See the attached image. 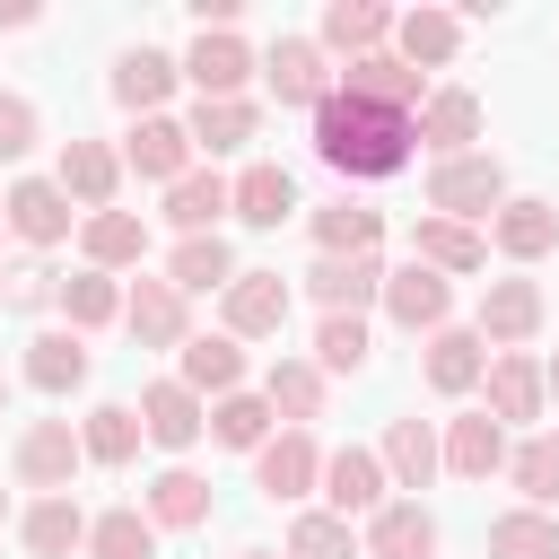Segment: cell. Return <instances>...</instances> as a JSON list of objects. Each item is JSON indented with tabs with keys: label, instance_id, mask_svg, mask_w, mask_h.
Wrapping results in <instances>:
<instances>
[{
	"label": "cell",
	"instance_id": "obj_1",
	"mask_svg": "<svg viewBox=\"0 0 559 559\" xmlns=\"http://www.w3.org/2000/svg\"><path fill=\"white\" fill-rule=\"evenodd\" d=\"M411 148H419V114L367 105V96H349V87H332V96L314 105V157H323L332 175H349V183H384V175H402Z\"/></svg>",
	"mask_w": 559,
	"mask_h": 559
},
{
	"label": "cell",
	"instance_id": "obj_12",
	"mask_svg": "<svg viewBox=\"0 0 559 559\" xmlns=\"http://www.w3.org/2000/svg\"><path fill=\"white\" fill-rule=\"evenodd\" d=\"M288 323V280L280 271H236L227 288V341H271Z\"/></svg>",
	"mask_w": 559,
	"mask_h": 559
},
{
	"label": "cell",
	"instance_id": "obj_26",
	"mask_svg": "<svg viewBox=\"0 0 559 559\" xmlns=\"http://www.w3.org/2000/svg\"><path fill=\"white\" fill-rule=\"evenodd\" d=\"M507 428L489 419V411H472V419H454L445 428V472H463V480H489V472H507Z\"/></svg>",
	"mask_w": 559,
	"mask_h": 559
},
{
	"label": "cell",
	"instance_id": "obj_54",
	"mask_svg": "<svg viewBox=\"0 0 559 559\" xmlns=\"http://www.w3.org/2000/svg\"><path fill=\"white\" fill-rule=\"evenodd\" d=\"M0 515H9V498H0Z\"/></svg>",
	"mask_w": 559,
	"mask_h": 559
},
{
	"label": "cell",
	"instance_id": "obj_31",
	"mask_svg": "<svg viewBox=\"0 0 559 559\" xmlns=\"http://www.w3.org/2000/svg\"><path fill=\"white\" fill-rule=\"evenodd\" d=\"M148 524H157V533H192V524H210V480L183 472V463L157 472V480H148Z\"/></svg>",
	"mask_w": 559,
	"mask_h": 559
},
{
	"label": "cell",
	"instance_id": "obj_10",
	"mask_svg": "<svg viewBox=\"0 0 559 559\" xmlns=\"http://www.w3.org/2000/svg\"><path fill=\"white\" fill-rule=\"evenodd\" d=\"M341 87L367 96V105H393V114H419V105H428V70H411L402 52H367V61H349Z\"/></svg>",
	"mask_w": 559,
	"mask_h": 559
},
{
	"label": "cell",
	"instance_id": "obj_39",
	"mask_svg": "<svg viewBox=\"0 0 559 559\" xmlns=\"http://www.w3.org/2000/svg\"><path fill=\"white\" fill-rule=\"evenodd\" d=\"M140 437H148V428H140V411H131V402H96V411L79 419L87 463H131V454H140Z\"/></svg>",
	"mask_w": 559,
	"mask_h": 559
},
{
	"label": "cell",
	"instance_id": "obj_9",
	"mask_svg": "<svg viewBox=\"0 0 559 559\" xmlns=\"http://www.w3.org/2000/svg\"><path fill=\"white\" fill-rule=\"evenodd\" d=\"M384 454H367V445H341V454H323V498H332V515L349 524V515H376L384 507Z\"/></svg>",
	"mask_w": 559,
	"mask_h": 559
},
{
	"label": "cell",
	"instance_id": "obj_52",
	"mask_svg": "<svg viewBox=\"0 0 559 559\" xmlns=\"http://www.w3.org/2000/svg\"><path fill=\"white\" fill-rule=\"evenodd\" d=\"M0 411H9V376H0Z\"/></svg>",
	"mask_w": 559,
	"mask_h": 559
},
{
	"label": "cell",
	"instance_id": "obj_25",
	"mask_svg": "<svg viewBox=\"0 0 559 559\" xmlns=\"http://www.w3.org/2000/svg\"><path fill=\"white\" fill-rule=\"evenodd\" d=\"M480 376H489V341H480V332H463V323L428 332V384H437V393H472Z\"/></svg>",
	"mask_w": 559,
	"mask_h": 559
},
{
	"label": "cell",
	"instance_id": "obj_32",
	"mask_svg": "<svg viewBox=\"0 0 559 559\" xmlns=\"http://www.w3.org/2000/svg\"><path fill=\"white\" fill-rule=\"evenodd\" d=\"M175 79H183V70H175V61H166V52H148V44H140V52H122V61H114V96H122V105H131V114H140V122H148V114H157V105H166V96H175Z\"/></svg>",
	"mask_w": 559,
	"mask_h": 559
},
{
	"label": "cell",
	"instance_id": "obj_40",
	"mask_svg": "<svg viewBox=\"0 0 559 559\" xmlns=\"http://www.w3.org/2000/svg\"><path fill=\"white\" fill-rule=\"evenodd\" d=\"M87 559H157L148 507H105V515L87 524Z\"/></svg>",
	"mask_w": 559,
	"mask_h": 559
},
{
	"label": "cell",
	"instance_id": "obj_28",
	"mask_svg": "<svg viewBox=\"0 0 559 559\" xmlns=\"http://www.w3.org/2000/svg\"><path fill=\"white\" fill-rule=\"evenodd\" d=\"M26 384L35 393H79L87 384V341L79 332H35L26 341Z\"/></svg>",
	"mask_w": 559,
	"mask_h": 559
},
{
	"label": "cell",
	"instance_id": "obj_13",
	"mask_svg": "<svg viewBox=\"0 0 559 559\" xmlns=\"http://www.w3.org/2000/svg\"><path fill=\"white\" fill-rule=\"evenodd\" d=\"M122 323H131L140 349H183V341H192V332H183L192 314H183V288H175V280H140V288L122 297Z\"/></svg>",
	"mask_w": 559,
	"mask_h": 559
},
{
	"label": "cell",
	"instance_id": "obj_51",
	"mask_svg": "<svg viewBox=\"0 0 559 559\" xmlns=\"http://www.w3.org/2000/svg\"><path fill=\"white\" fill-rule=\"evenodd\" d=\"M542 376H550V393H559V358H550V367H542Z\"/></svg>",
	"mask_w": 559,
	"mask_h": 559
},
{
	"label": "cell",
	"instance_id": "obj_21",
	"mask_svg": "<svg viewBox=\"0 0 559 559\" xmlns=\"http://www.w3.org/2000/svg\"><path fill=\"white\" fill-rule=\"evenodd\" d=\"M411 262H428V271L454 280V271H480V262H489V236L463 227V218H419V227H411Z\"/></svg>",
	"mask_w": 559,
	"mask_h": 559
},
{
	"label": "cell",
	"instance_id": "obj_6",
	"mask_svg": "<svg viewBox=\"0 0 559 559\" xmlns=\"http://www.w3.org/2000/svg\"><path fill=\"white\" fill-rule=\"evenodd\" d=\"M262 79H271L280 105H306V114L332 96V70H323V44H314V35H280V44L262 52Z\"/></svg>",
	"mask_w": 559,
	"mask_h": 559
},
{
	"label": "cell",
	"instance_id": "obj_41",
	"mask_svg": "<svg viewBox=\"0 0 559 559\" xmlns=\"http://www.w3.org/2000/svg\"><path fill=\"white\" fill-rule=\"evenodd\" d=\"M489 559H559V515L507 507V515L489 524Z\"/></svg>",
	"mask_w": 559,
	"mask_h": 559
},
{
	"label": "cell",
	"instance_id": "obj_47",
	"mask_svg": "<svg viewBox=\"0 0 559 559\" xmlns=\"http://www.w3.org/2000/svg\"><path fill=\"white\" fill-rule=\"evenodd\" d=\"M314 367H323V376H358V367H367V314H323Z\"/></svg>",
	"mask_w": 559,
	"mask_h": 559
},
{
	"label": "cell",
	"instance_id": "obj_44",
	"mask_svg": "<svg viewBox=\"0 0 559 559\" xmlns=\"http://www.w3.org/2000/svg\"><path fill=\"white\" fill-rule=\"evenodd\" d=\"M507 480L524 489V507H559V437H524L515 454H507Z\"/></svg>",
	"mask_w": 559,
	"mask_h": 559
},
{
	"label": "cell",
	"instance_id": "obj_2",
	"mask_svg": "<svg viewBox=\"0 0 559 559\" xmlns=\"http://www.w3.org/2000/svg\"><path fill=\"white\" fill-rule=\"evenodd\" d=\"M428 210L437 218H489V210H507V166L489 157V148H472V157H437L428 166Z\"/></svg>",
	"mask_w": 559,
	"mask_h": 559
},
{
	"label": "cell",
	"instance_id": "obj_4",
	"mask_svg": "<svg viewBox=\"0 0 559 559\" xmlns=\"http://www.w3.org/2000/svg\"><path fill=\"white\" fill-rule=\"evenodd\" d=\"M122 166L140 175V183H183L192 175V131L175 122V114H148V122H131V140H122Z\"/></svg>",
	"mask_w": 559,
	"mask_h": 559
},
{
	"label": "cell",
	"instance_id": "obj_19",
	"mask_svg": "<svg viewBox=\"0 0 559 559\" xmlns=\"http://www.w3.org/2000/svg\"><path fill=\"white\" fill-rule=\"evenodd\" d=\"M52 183H61V192H70V201H79V210L96 218V210H114V183H122V157H114L105 140H70V148H61V175H52Z\"/></svg>",
	"mask_w": 559,
	"mask_h": 559
},
{
	"label": "cell",
	"instance_id": "obj_16",
	"mask_svg": "<svg viewBox=\"0 0 559 559\" xmlns=\"http://www.w3.org/2000/svg\"><path fill=\"white\" fill-rule=\"evenodd\" d=\"M367 559H437V515L419 498H384L367 515Z\"/></svg>",
	"mask_w": 559,
	"mask_h": 559
},
{
	"label": "cell",
	"instance_id": "obj_22",
	"mask_svg": "<svg viewBox=\"0 0 559 559\" xmlns=\"http://www.w3.org/2000/svg\"><path fill=\"white\" fill-rule=\"evenodd\" d=\"M393 44H402L411 70H445L454 44H463V17H454V9H402V17H393Z\"/></svg>",
	"mask_w": 559,
	"mask_h": 559
},
{
	"label": "cell",
	"instance_id": "obj_53",
	"mask_svg": "<svg viewBox=\"0 0 559 559\" xmlns=\"http://www.w3.org/2000/svg\"><path fill=\"white\" fill-rule=\"evenodd\" d=\"M236 559H271V550H236Z\"/></svg>",
	"mask_w": 559,
	"mask_h": 559
},
{
	"label": "cell",
	"instance_id": "obj_15",
	"mask_svg": "<svg viewBox=\"0 0 559 559\" xmlns=\"http://www.w3.org/2000/svg\"><path fill=\"white\" fill-rule=\"evenodd\" d=\"M253 480H262V498H306V489H323L314 437H306V428H280V437L253 454Z\"/></svg>",
	"mask_w": 559,
	"mask_h": 559
},
{
	"label": "cell",
	"instance_id": "obj_8",
	"mask_svg": "<svg viewBox=\"0 0 559 559\" xmlns=\"http://www.w3.org/2000/svg\"><path fill=\"white\" fill-rule=\"evenodd\" d=\"M480 384H489V419H498V428H524V419H542V402H550V376H542V358H524V349H498Z\"/></svg>",
	"mask_w": 559,
	"mask_h": 559
},
{
	"label": "cell",
	"instance_id": "obj_7",
	"mask_svg": "<svg viewBox=\"0 0 559 559\" xmlns=\"http://www.w3.org/2000/svg\"><path fill=\"white\" fill-rule=\"evenodd\" d=\"M384 314H393L402 332H445V314H454V280L428 271V262H402V271L384 280Z\"/></svg>",
	"mask_w": 559,
	"mask_h": 559
},
{
	"label": "cell",
	"instance_id": "obj_42",
	"mask_svg": "<svg viewBox=\"0 0 559 559\" xmlns=\"http://www.w3.org/2000/svg\"><path fill=\"white\" fill-rule=\"evenodd\" d=\"M262 402L288 411V428H306V419L323 411V367H314V358H280V367L262 376Z\"/></svg>",
	"mask_w": 559,
	"mask_h": 559
},
{
	"label": "cell",
	"instance_id": "obj_14",
	"mask_svg": "<svg viewBox=\"0 0 559 559\" xmlns=\"http://www.w3.org/2000/svg\"><path fill=\"white\" fill-rule=\"evenodd\" d=\"M140 428H148V445L183 454V445L210 428V411H201V393H192L183 376H166V384H148V393H140Z\"/></svg>",
	"mask_w": 559,
	"mask_h": 559
},
{
	"label": "cell",
	"instance_id": "obj_33",
	"mask_svg": "<svg viewBox=\"0 0 559 559\" xmlns=\"http://www.w3.org/2000/svg\"><path fill=\"white\" fill-rule=\"evenodd\" d=\"M183 131H192V148H210V157H227V148H245V140L262 131V114H253L245 96H201Z\"/></svg>",
	"mask_w": 559,
	"mask_h": 559
},
{
	"label": "cell",
	"instance_id": "obj_20",
	"mask_svg": "<svg viewBox=\"0 0 559 559\" xmlns=\"http://www.w3.org/2000/svg\"><path fill=\"white\" fill-rule=\"evenodd\" d=\"M314 44H323V52H349V61H367V52H384V44H393V9H376V0H332Z\"/></svg>",
	"mask_w": 559,
	"mask_h": 559
},
{
	"label": "cell",
	"instance_id": "obj_49",
	"mask_svg": "<svg viewBox=\"0 0 559 559\" xmlns=\"http://www.w3.org/2000/svg\"><path fill=\"white\" fill-rule=\"evenodd\" d=\"M26 148H35V105L0 87V157H26Z\"/></svg>",
	"mask_w": 559,
	"mask_h": 559
},
{
	"label": "cell",
	"instance_id": "obj_50",
	"mask_svg": "<svg viewBox=\"0 0 559 559\" xmlns=\"http://www.w3.org/2000/svg\"><path fill=\"white\" fill-rule=\"evenodd\" d=\"M0 26H35V0H0Z\"/></svg>",
	"mask_w": 559,
	"mask_h": 559
},
{
	"label": "cell",
	"instance_id": "obj_30",
	"mask_svg": "<svg viewBox=\"0 0 559 559\" xmlns=\"http://www.w3.org/2000/svg\"><path fill=\"white\" fill-rule=\"evenodd\" d=\"M437 463H445V445H437L428 419H393V428H384V480H393V489H428Z\"/></svg>",
	"mask_w": 559,
	"mask_h": 559
},
{
	"label": "cell",
	"instance_id": "obj_37",
	"mask_svg": "<svg viewBox=\"0 0 559 559\" xmlns=\"http://www.w3.org/2000/svg\"><path fill=\"white\" fill-rule=\"evenodd\" d=\"M166 280L183 288V297H201V288H236V253H227V236H183L175 245V262H166Z\"/></svg>",
	"mask_w": 559,
	"mask_h": 559
},
{
	"label": "cell",
	"instance_id": "obj_36",
	"mask_svg": "<svg viewBox=\"0 0 559 559\" xmlns=\"http://www.w3.org/2000/svg\"><path fill=\"white\" fill-rule=\"evenodd\" d=\"M79 245H87V271H131V262L148 253V227H140L131 210H96V218L79 227Z\"/></svg>",
	"mask_w": 559,
	"mask_h": 559
},
{
	"label": "cell",
	"instance_id": "obj_29",
	"mask_svg": "<svg viewBox=\"0 0 559 559\" xmlns=\"http://www.w3.org/2000/svg\"><path fill=\"white\" fill-rule=\"evenodd\" d=\"M183 384H192V393H218V402L245 393V349H236L227 332H192V341H183Z\"/></svg>",
	"mask_w": 559,
	"mask_h": 559
},
{
	"label": "cell",
	"instance_id": "obj_17",
	"mask_svg": "<svg viewBox=\"0 0 559 559\" xmlns=\"http://www.w3.org/2000/svg\"><path fill=\"white\" fill-rule=\"evenodd\" d=\"M542 332V288L533 280H489V297H480V341L489 349H524Z\"/></svg>",
	"mask_w": 559,
	"mask_h": 559
},
{
	"label": "cell",
	"instance_id": "obj_46",
	"mask_svg": "<svg viewBox=\"0 0 559 559\" xmlns=\"http://www.w3.org/2000/svg\"><path fill=\"white\" fill-rule=\"evenodd\" d=\"M288 559H367V542L323 507V515H297L288 524Z\"/></svg>",
	"mask_w": 559,
	"mask_h": 559
},
{
	"label": "cell",
	"instance_id": "obj_38",
	"mask_svg": "<svg viewBox=\"0 0 559 559\" xmlns=\"http://www.w3.org/2000/svg\"><path fill=\"white\" fill-rule=\"evenodd\" d=\"M314 245H323V253H376V245H384V210H367V201H323V210H314Z\"/></svg>",
	"mask_w": 559,
	"mask_h": 559
},
{
	"label": "cell",
	"instance_id": "obj_27",
	"mask_svg": "<svg viewBox=\"0 0 559 559\" xmlns=\"http://www.w3.org/2000/svg\"><path fill=\"white\" fill-rule=\"evenodd\" d=\"M17 542H26L35 559H70V550H87V515H79V498H35V507L17 515Z\"/></svg>",
	"mask_w": 559,
	"mask_h": 559
},
{
	"label": "cell",
	"instance_id": "obj_48",
	"mask_svg": "<svg viewBox=\"0 0 559 559\" xmlns=\"http://www.w3.org/2000/svg\"><path fill=\"white\" fill-rule=\"evenodd\" d=\"M0 306H17V314H35V306H61V280H52L44 262H9V271H0Z\"/></svg>",
	"mask_w": 559,
	"mask_h": 559
},
{
	"label": "cell",
	"instance_id": "obj_35",
	"mask_svg": "<svg viewBox=\"0 0 559 559\" xmlns=\"http://www.w3.org/2000/svg\"><path fill=\"white\" fill-rule=\"evenodd\" d=\"M489 236H498V253H515V262H542V253L559 245V210H550V201H507V210L489 218Z\"/></svg>",
	"mask_w": 559,
	"mask_h": 559
},
{
	"label": "cell",
	"instance_id": "obj_45",
	"mask_svg": "<svg viewBox=\"0 0 559 559\" xmlns=\"http://www.w3.org/2000/svg\"><path fill=\"white\" fill-rule=\"evenodd\" d=\"M61 314H70V332H96V323H114V314H122V288H114V271H79V280H61Z\"/></svg>",
	"mask_w": 559,
	"mask_h": 559
},
{
	"label": "cell",
	"instance_id": "obj_23",
	"mask_svg": "<svg viewBox=\"0 0 559 559\" xmlns=\"http://www.w3.org/2000/svg\"><path fill=\"white\" fill-rule=\"evenodd\" d=\"M183 79H192L201 96H245V79H253L245 35H201V44L183 52Z\"/></svg>",
	"mask_w": 559,
	"mask_h": 559
},
{
	"label": "cell",
	"instance_id": "obj_55",
	"mask_svg": "<svg viewBox=\"0 0 559 559\" xmlns=\"http://www.w3.org/2000/svg\"><path fill=\"white\" fill-rule=\"evenodd\" d=\"M0 236H9V218H0Z\"/></svg>",
	"mask_w": 559,
	"mask_h": 559
},
{
	"label": "cell",
	"instance_id": "obj_43",
	"mask_svg": "<svg viewBox=\"0 0 559 559\" xmlns=\"http://www.w3.org/2000/svg\"><path fill=\"white\" fill-rule=\"evenodd\" d=\"M271 419H280V411H271L262 393H227V402H210V437L236 445V454H262V445H271Z\"/></svg>",
	"mask_w": 559,
	"mask_h": 559
},
{
	"label": "cell",
	"instance_id": "obj_34",
	"mask_svg": "<svg viewBox=\"0 0 559 559\" xmlns=\"http://www.w3.org/2000/svg\"><path fill=\"white\" fill-rule=\"evenodd\" d=\"M236 218L245 227H280V218H297V183H288V166H245L236 175Z\"/></svg>",
	"mask_w": 559,
	"mask_h": 559
},
{
	"label": "cell",
	"instance_id": "obj_18",
	"mask_svg": "<svg viewBox=\"0 0 559 559\" xmlns=\"http://www.w3.org/2000/svg\"><path fill=\"white\" fill-rule=\"evenodd\" d=\"M419 140H428L437 157H472V140H480V96H472V87H428Z\"/></svg>",
	"mask_w": 559,
	"mask_h": 559
},
{
	"label": "cell",
	"instance_id": "obj_11",
	"mask_svg": "<svg viewBox=\"0 0 559 559\" xmlns=\"http://www.w3.org/2000/svg\"><path fill=\"white\" fill-rule=\"evenodd\" d=\"M0 218H9V236H17V245H61V236H70V192H61V183H44V175H26V183H9Z\"/></svg>",
	"mask_w": 559,
	"mask_h": 559
},
{
	"label": "cell",
	"instance_id": "obj_5",
	"mask_svg": "<svg viewBox=\"0 0 559 559\" xmlns=\"http://www.w3.org/2000/svg\"><path fill=\"white\" fill-rule=\"evenodd\" d=\"M384 280H393V271H384L376 253H314V271H306V288H314L323 314H358V306H376Z\"/></svg>",
	"mask_w": 559,
	"mask_h": 559
},
{
	"label": "cell",
	"instance_id": "obj_24",
	"mask_svg": "<svg viewBox=\"0 0 559 559\" xmlns=\"http://www.w3.org/2000/svg\"><path fill=\"white\" fill-rule=\"evenodd\" d=\"M218 210H236V183H227L218 166H192V175L166 192V218H175L183 236H218Z\"/></svg>",
	"mask_w": 559,
	"mask_h": 559
},
{
	"label": "cell",
	"instance_id": "obj_3",
	"mask_svg": "<svg viewBox=\"0 0 559 559\" xmlns=\"http://www.w3.org/2000/svg\"><path fill=\"white\" fill-rule=\"evenodd\" d=\"M79 463H87V445H79L70 419H35V428L17 437V480L44 489V498H70V472H79Z\"/></svg>",
	"mask_w": 559,
	"mask_h": 559
}]
</instances>
